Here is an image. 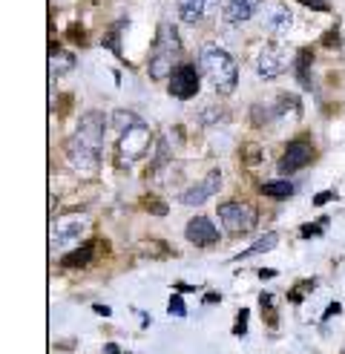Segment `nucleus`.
Wrapping results in <instances>:
<instances>
[{
  "label": "nucleus",
  "instance_id": "393cba45",
  "mask_svg": "<svg viewBox=\"0 0 345 354\" xmlns=\"http://www.w3.org/2000/svg\"><path fill=\"white\" fill-rule=\"evenodd\" d=\"M103 44H107V49L112 52V55H118V58H124V55H121V46H118V29H115V32H110V35H107V38H103Z\"/></svg>",
  "mask_w": 345,
  "mask_h": 354
},
{
  "label": "nucleus",
  "instance_id": "bb28decb",
  "mask_svg": "<svg viewBox=\"0 0 345 354\" xmlns=\"http://www.w3.org/2000/svg\"><path fill=\"white\" fill-rule=\"evenodd\" d=\"M334 199H337V193H334V190H322V193H317V196H314V205H317V207H322V205L334 202Z\"/></svg>",
  "mask_w": 345,
  "mask_h": 354
},
{
  "label": "nucleus",
  "instance_id": "6e6552de",
  "mask_svg": "<svg viewBox=\"0 0 345 354\" xmlns=\"http://www.w3.org/2000/svg\"><path fill=\"white\" fill-rule=\"evenodd\" d=\"M83 225H86L83 214H63V216H58L55 227H52V245L66 248V245L78 242L81 234H83Z\"/></svg>",
  "mask_w": 345,
  "mask_h": 354
},
{
  "label": "nucleus",
  "instance_id": "423d86ee",
  "mask_svg": "<svg viewBox=\"0 0 345 354\" xmlns=\"http://www.w3.org/2000/svg\"><path fill=\"white\" fill-rule=\"evenodd\" d=\"M199 93V69L193 64H181L170 75V95L179 101H190Z\"/></svg>",
  "mask_w": 345,
  "mask_h": 354
},
{
  "label": "nucleus",
  "instance_id": "72a5a7b5",
  "mask_svg": "<svg viewBox=\"0 0 345 354\" xmlns=\"http://www.w3.org/2000/svg\"><path fill=\"white\" fill-rule=\"evenodd\" d=\"M259 277H262V279H273L276 271H273V268H262V271H259Z\"/></svg>",
  "mask_w": 345,
  "mask_h": 354
},
{
  "label": "nucleus",
  "instance_id": "f704fd0d",
  "mask_svg": "<svg viewBox=\"0 0 345 354\" xmlns=\"http://www.w3.org/2000/svg\"><path fill=\"white\" fill-rule=\"evenodd\" d=\"M176 291H181V294H184V291H196V286H187V282H179Z\"/></svg>",
  "mask_w": 345,
  "mask_h": 354
},
{
  "label": "nucleus",
  "instance_id": "412c9836",
  "mask_svg": "<svg viewBox=\"0 0 345 354\" xmlns=\"http://www.w3.org/2000/svg\"><path fill=\"white\" fill-rule=\"evenodd\" d=\"M167 314H170V317H187V306H184L181 291L170 297V303H167Z\"/></svg>",
  "mask_w": 345,
  "mask_h": 354
},
{
  "label": "nucleus",
  "instance_id": "7ed1b4c3",
  "mask_svg": "<svg viewBox=\"0 0 345 354\" xmlns=\"http://www.w3.org/2000/svg\"><path fill=\"white\" fill-rule=\"evenodd\" d=\"M179 55H181V35H179V29H176V24L161 21L159 32H155L152 52H150V64H147L150 78L161 81V78L172 75V64L179 61Z\"/></svg>",
  "mask_w": 345,
  "mask_h": 354
},
{
  "label": "nucleus",
  "instance_id": "39448f33",
  "mask_svg": "<svg viewBox=\"0 0 345 354\" xmlns=\"http://www.w3.org/2000/svg\"><path fill=\"white\" fill-rule=\"evenodd\" d=\"M219 219L230 236H245L256 227L259 214L248 202H224V205H219Z\"/></svg>",
  "mask_w": 345,
  "mask_h": 354
},
{
  "label": "nucleus",
  "instance_id": "a878e982",
  "mask_svg": "<svg viewBox=\"0 0 345 354\" xmlns=\"http://www.w3.org/2000/svg\"><path fill=\"white\" fill-rule=\"evenodd\" d=\"M302 6H308V9H314V12H328L331 9V3L328 0H299Z\"/></svg>",
  "mask_w": 345,
  "mask_h": 354
},
{
  "label": "nucleus",
  "instance_id": "dca6fc26",
  "mask_svg": "<svg viewBox=\"0 0 345 354\" xmlns=\"http://www.w3.org/2000/svg\"><path fill=\"white\" fill-rule=\"evenodd\" d=\"M293 190H297V185L288 182V179H273V182L259 185V193L268 199H288V196H293Z\"/></svg>",
  "mask_w": 345,
  "mask_h": 354
},
{
  "label": "nucleus",
  "instance_id": "a211bd4d",
  "mask_svg": "<svg viewBox=\"0 0 345 354\" xmlns=\"http://www.w3.org/2000/svg\"><path fill=\"white\" fill-rule=\"evenodd\" d=\"M276 242H279V234H265L262 239H256L250 248H245V251H241V254H236L233 259H250V257H256V254H268V251H273V248H276Z\"/></svg>",
  "mask_w": 345,
  "mask_h": 354
},
{
  "label": "nucleus",
  "instance_id": "f03ea898",
  "mask_svg": "<svg viewBox=\"0 0 345 354\" xmlns=\"http://www.w3.org/2000/svg\"><path fill=\"white\" fill-rule=\"evenodd\" d=\"M199 69L213 84L219 95H230L239 84V64L230 58V52H224L216 44H204L199 52Z\"/></svg>",
  "mask_w": 345,
  "mask_h": 354
},
{
  "label": "nucleus",
  "instance_id": "f257e3e1",
  "mask_svg": "<svg viewBox=\"0 0 345 354\" xmlns=\"http://www.w3.org/2000/svg\"><path fill=\"white\" fill-rule=\"evenodd\" d=\"M103 133H107V118L103 113L92 110L81 115V124L75 136L69 138L66 145V156H69V165H72L78 173L90 176L98 170L101 165V147H103Z\"/></svg>",
  "mask_w": 345,
  "mask_h": 354
},
{
  "label": "nucleus",
  "instance_id": "f3484780",
  "mask_svg": "<svg viewBox=\"0 0 345 354\" xmlns=\"http://www.w3.org/2000/svg\"><path fill=\"white\" fill-rule=\"evenodd\" d=\"M49 66H52V73H55V75L58 73L63 75V73H69V69H75V55H69L63 46L55 44L49 49Z\"/></svg>",
  "mask_w": 345,
  "mask_h": 354
},
{
  "label": "nucleus",
  "instance_id": "2f4dec72",
  "mask_svg": "<svg viewBox=\"0 0 345 354\" xmlns=\"http://www.w3.org/2000/svg\"><path fill=\"white\" fill-rule=\"evenodd\" d=\"M216 303H221V294H207L204 297V306H216Z\"/></svg>",
  "mask_w": 345,
  "mask_h": 354
},
{
  "label": "nucleus",
  "instance_id": "c85d7f7f",
  "mask_svg": "<svg viewBox=\"0 0 345 354\" xmlns=\"http://www.w3.org/2000/svg\"><path fill=\"white\" fill-rule=\"evenodd\" d=\"M339 311H342V306H339V303H331V306L322 311V323H328V320H331V317H337Z\"/></svg>",
  "mask_w": 345,
  "mask_h": 354
},
{
  "label": "nucleus",
  "instance_id": "1a4fd4ad",
  "mask_svg": "<svg viewBox=\"0 0 345 354\" xmlns=\"http://www.w3.org/2000/svg\"><path fill=\"white\" fill-rule=\"evenodd\" d=\"M259 21H262V29L265 32H270V35H285L288 29H290V24H293V15H290V9L285 6V3H279V0H273V3H265V9H262V15H259Z\"/></svg>",
  "mask_w": 345,
  "mask_h": 354
},
{
  "label": "nucleus",
  "instance_id": "2eb2a0df",
  "mask_svg": "<svg viewBox=\"0 0 345 354\" xmlns=\"http://www.w3.org/2000/svg\"><path fill=\"white\" fill-rule=\"evenodd\" d=\"M210 3H213V0H179V15H181V21L199 24Z\"/></svg>",
  "mask_w": 345,
  "mask_h": 354
},
{
  "label": "nucleus",
  "instance_id": "f8f14e48",
  "mask_svg": "<svg viewBox=\"0 0 345 354\" xmlns=\"http://www.w3.org/2000/svg\"><path fill=\"white\" fill-rule=\"evenodd\" d=\"M282 73H285L282 52L276 46H262V52H259V58H256V75L270 81V78H279Z\"/></svg>",
  "mask_w": 345,
  "mask_h": 354
},
{
  "label": "nucleus",
  "instance_id": "cd10ccee",
  "mask_svg": "<svg viewBox=\"0 0 345 354\" xmlns=\"http://www.w3.org/2000/svg\"><path fill=\"white\" fill-rule=\"evenodd\" d=\"M144 205H147V210H152L155 216H164V214H167V205H164V202H159V199H147Z\"/></svg>",
  "mask_w": 345,
  "mask_h": 354
},
{
  "label": "nucleus",
  "instance_id": "b1692460",
  "mask_svg": "<svg viewBox=\"0 0 345 354\" xmlns=\"http://www.w3.org/2000/svg\"><path fill=\"white\" fill-rule=\"evenodd\" d=\"M248 317H250L248 308H241V311L236 314V326H233V334H236V337H245V334H248Z\"/></svg>",
  "mask_w": 345,
  "mask_h": 354
},
{
  "label": "nucleus",
  "instance_id": "c756f323",
  "mask_svg": "<svg viewBox=\"0 0 345 354\" xmlns=\"http://www.w3.org/2000/svg\"><path fill=\"white\" fill-rule=\"evenodd\" d=\"M322 44L328 46V49H337V44H339V38H337V32H328L325 38H322Z\"/></svg>",
  "mask_w": 345,
  "mask_h": 354
},
{
  "label": "nucleus",
  "instance_id": "ddd939ff",
  "mask_svg": "<svg viewBox=\"0 0 345 354\" xmlns=\"http://www.w3.org/2000/svg\"><path fill=\"white\" fill-rule=\"evenodd\" d=\"M262 0H228L224 3V21L228 24H245L259 12Z\"/></svg>",
  "mask_w": 345,
  "mask_h": 354
},
{
  "label": "nucleus",
  "instance_id": "9d476101",
  "mask_svg": "<svg viewBox=\"0 0 345 354\" xmlns=\"http://www.w3.org/2000/svg\"><path fill=\"white\" fill-rule=\"evenodd\" d=\"M184 236H187L190 245H196V248H213L219 242V227L207 216H193L184 227Z\"/></svg>",
  "mask_w": 345,
  "mask_h": 354
},
{
  "label": "nucleus",
  "instance_id": "7c9ffc66",
  "mask_svg": "<svg viewBox=\"0 0 345 354\" xmlns=\"http://www.w3.org/2000/svg\"><path fill=\"white\" fill-rule=\"evenodd\" d=\"M92 311H95V314H101V317H110V314H112V311H110V306H101V303H95V306H92Z\"/></svg>",
  "mask_w": 345,
  "mask_h": 354
},
{
  "label": "nucleus",
  "instance_id": "aec40b11",
  "mask_svg": "<svg viewBox=\"0 0 345 354\" xmlns=\"http://www.w3.org/2000/svg\"><path fill=\"white\" fill-rule=\"evenodd\" d=\"M325 227H328V216H322V219H319V222H314V225H310V222H308V225H302V227H299V236H302V239L322 236Z\"/></svg>",
  "mask_w": 345,
  "mask_h": 354
},
{
  "label": "nucleus",
  "instance_id": "473e14b6",
  "mask_svg": "<svg viewBox=\"0 0 345 354\" xmlns=\"http://www.w3.org/2000/svg\"><path fill=\"white\" fill-rule=\"evenodd\" d=\"M103 354H121V348L115 343H107V346H103Z\"/></svg>",
  "mask_w": 345,
  "mask_h": 354
},
{
  "label": "nucleus",
  "instance_id": "0eeeda50",
  "mask_svg": "<svg viewBox=\"0 0 345 354\" xmlns=\"http://www.w3.org/2000/svg\"><path fill=\"white\" fill-rule=\"evenodd\" d=\"M310 158H314V147H310V141H305V138H293L290 145L285 147L282 158H279V173H282V176L297 173V170L308 167Z\"/></svg>",
  "mask_w": 345,
  "mask_h": 354
},
{
  "label": "nucleus",
  "instance_id": "20e7f679",
  "mask_svg": "<svg viewBox=\"0 0 345 354\" xmlns=\"http://www.w3.org/2000/svg\"><path fill=\"white\" fill-rule=\"evenodd\" d=\"M150 141H152V133L144 121L132 124V127H124L118 138V165L130 167L132 162H138V158L150 150Z\"/></svg>",
  "mask_w": 345,
  "mask_h": 354
},
{
  "label": "nucleus",
  "instance_id": "4be33fe9",
  "mask_svg": "<svg viewBox=\"0 0 345 354\" xmlns=\"http://www.w3.org/2000/svg\"><path fill=\"white\" fill-rule=\"evenodd\" d=\"M259 306H262V314L268 311V323H270V326H276V311H273L276 297H273V294H262V297H259Z\"/></svg>",
  "mask_w": 345,
  "mask_h": 354
},
{
  "label": "nucleus",
  "instance_id": "5701e85b",
  "mask_svg": "<svg viewBox=\"0 0 345 354\" xmlns=\"http://www.w3.org/2000/svg\"><path fill=\"white\" fill-rule=\"evenodd\" d=\"M314 286H317V282H314V279H305V282H302V286H297V288H293V291H288V299H290V303H293V306H299V303H302V294H305L308 288H314Z\"/></svg>",
  "mask_w": 345,
  "mask_h": 354
},
{
  "label": "nucleus",
  "instance_id": "9b49d317",
  "mask_svg": "<svg viewBox=\"0 0 345 354\" xmlns=\"http://www.w3.org/2000/svg\"><path fill=\"white\" fill-rule=\"evenodd\" d=\"M219 187H221V173H219V170H210L199 185H193L190 190L181 193V205H187V207H199V205H204L207 199H210Z\"/></svg>",
  "mask_w": 345,
  "mask_h": 354
},
{
  "label": "nucleus",
  "instance_id": "6ab92c4d",
  "mask_svg": "<svg viewBox=\"0 0 345 354\" xmlns=\"http://www.w3.org/2000/svg\"><path fill=\"white\" fill-rule=\"evenodd\" d=\"M310 64H314V55H310L308 49H302L299 55H297V64H293V69H297V78H299V84H302V86H310V78H308Z\"/></svg>",
  "mask_w": 345,
  "mask_h": 354
},
{
  "label": "nucleus",
  "instance_id": "4468645a",
  "mask_svg": "<svg viewBox=\"0 0 345 354\" xmlns=\"http://www.w3.org/2000/svg\"><path fill=\"white\" fill-rule=\"evenodd\" d=\"M92 251H95V242H83L81 248L61 257V268H83V265L92 262Z\"/></svg>",
  "mask_w": 345,
  "mask_h": 354
}]
</instances>
